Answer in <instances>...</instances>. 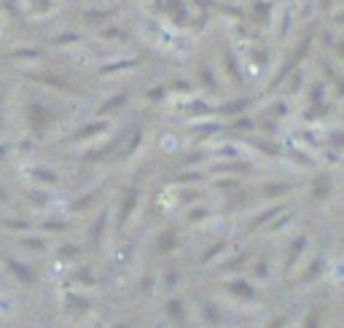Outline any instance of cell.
Masks as SVG:
<instances>
[{
    "instance_id": "obj_3",
    "label": "cell",
    "mask_w": 344,
    "mask_h": 328,
    "mask_svg": "<svg viewBox=\"0 0 344 328\" xmlns=\"http://www.w3.org/2000/svg\"><path fill=\"white\" fill-rule=\"evenodd\" d=\"M271 323H275L271 328H282V323H285V320H282V318H277V320H271Z\"/></svg>"
},
{
    "instance_id": "obj_2",
    "label": "cell",
    "mask_w": 344,
    "mask_h": 328,
    "mask_svg": "<svg viewBox=\"0 0 344 328\" xmlns=\"http://www.w3.org/2000/svg\"><path fill=\"white\" fill-rule=\"evenodd\" d=\"M306 323H310V325H306V328H315V325H317V315H312V318H310V320H306Z\"/></svg>"
},
{
    "instance_id": "obj_1",
    "label": "cell",
    "mask_w": 344,
    "mask_h": 328,
    "mask_svg": "<svg viewBox=\"0 0 344 328\" xmlns=\"http://www.w3.org/2000/svg\"><path fill=\"white\" fill-rule=\"evenodd\" d=\"M170 315H175L177 325L183 323V312H180V304H177V301H170Z\"/></svg>"
}]
</instances>
